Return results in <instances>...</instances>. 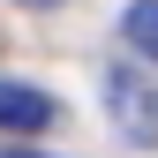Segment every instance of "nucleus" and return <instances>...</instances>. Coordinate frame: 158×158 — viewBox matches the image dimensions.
Listing matches in <instances>:
<instances>
[{
    "label": "nucleus",
    "instance_id": "3",
    "mask_svg": "<svg viewBox=\"0 0 158 158\" xmlns=\"http://www.w3.org/2000/svg\"><path fill=\"white\" fill-rule=\"evenodd\" d=\"M121 45L143 68H158V0H128V8H121Z\"/></svg>",
    "mask_w": 158,
    "mask_h": 158
},
{
    "label": "nucleus",
    "instance_id": "2",
    "mask_svg": "<svg viewBox=\"0 0 158 158\" xmlns=\"http://www.w3.org/2000/svg\"><path fill=\"white\" fill-rule=\"evenodd\" d=\"M53 121H60V106H53L45 90L0 83V128H8V135H38V128H53Z\"/></svg>",
    "mask_w": 158,
    "mask_h": 158
},
{
    "label": "nucleus",
    "instance_id": "5",
    "mask_svg": "<svg viewBox=\"0 0 158 158\" xmlns=\"http://www.w3.org/2000/svg\"><path fill=\"white\" fill-rule=\"evenodd\" d=\"M23 8H53V0H23Z\"/></svg>",
    "mask_w": 158,
    "mask_h": 158
},
{
    "label": "nucleus",
    "instance_id": "1",
    "mask_svg": "<svg viewBox=\"0 0 158 158\" xmlns=\"http://www.w3.org/2000/svg\"><path fill=\"white\" fill-rule=\"evenodd\" d=\"M106 106H113V121H121L128 143H158V90L143 83V60L106 68Z\"/></svg>",
    "mask_w": 158,
    "mask_h": 158
},
{
    "label": "nucleus",
    "instance_id": "4",
    "mask_svg": "<svg viewBox=\"0 0 158 158\" xmlns=\"http://www.w3.org/2000/svg\"><path fill=\"white\" fill-rule=\"evenodd\" d=\"M0 158H38V151H0Z\"/></svg>",
    "mask_w": 158,
    "mask_h": 158
}]
</instances>
